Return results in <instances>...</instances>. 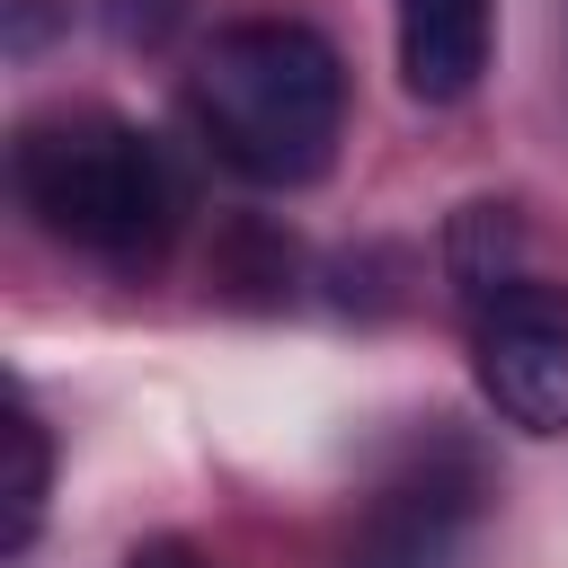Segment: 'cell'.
<instances>
[{
    "instance_id": "obj_6",
    "label": "cell",
    "mask_w": 568,
    "mask_h": 568,
    "mask_svg": "<svg viewBox=\"0 0 568 568\" xmlns=\"http://www.w3.org/2000/svg\"><path fill=\"white\" fill-rule=\"evenodd\" d=\"M444 275H453L462 311H488L497 293L532 284V248H524L515 204H462V213L444 222Z\"/></svg>"
},
{
    "instance_id": "obj_2",
    "label": "cell",
    "mask_w": 568,
    "mask_h": 568,
    "mask_svg": "<svg viewBox=\"0 0 568 568\" xmlns=\"http://www.w3.org/2000/svg\"><path fill=\"white\" fill-rule=\"evenodd\" d=\"M9 178H18V204L62 248H89L106 266H151L178 231L169 151L142 124L106 115V106H53V115L18 124Z\"/></svg>"
},
{
    "instance_id": "obj_4",
    "label": "cell",
    "mask_w": 568,
    "mask_h": 568,
    "mask_svg": "<svg viewBox=\"0 0 568 568\" xmlns=\"http://www.w3.org/2000/svg\"><path fill=\"white\" fill-rule=\"evenodd\" d=\"M479 515V470L470 453H417L399 479L373 488L355 541H346V568H453L462 532Z\"/></svg>"
},
{
    "instance_id": "obj_1",
    "label": "cell",
    "mask_w": 568,
    "mask_h": 568,
    "mask_svg": "<svg viewBox=\"0 0 568 568\" xmlns=\"http://www.w3.org/2000/svg\"><path fill=\"white\" fill-rule=\"evenodd\" d=\"M186 106H195V133L213 142L222 169H240L257 186H311L337 160L346 62L328 36H311L293 18H248L204 44Z\"/></svg>"
},
{
    "instance_id": "obj_7",
    "label": "cell",
    "mask_w": 568,
    "mask_h": 568,
    "mask_svg": "<svg viewBox=\"0 0 568 568\" xmlns=\"http://www.w3.org/2000/svg\"><path fill=\"white\" fill-rule=\"evenodd\" d=\"M44 488H53V444H44V417L18 399L9 408V515H0V559H27L36 550V524H44Z\"/></svg>"
},
{
    "instance_id": "obj_3",
    "label": "cell",
    "mask_w": 568,
    "mask_h": 568,
    "mask_svg": "<svg viewBox=\"0 0 568 568\" xmlns=\"http://www.w3.org/2000/svg\"><path fill=\"white\" fill-rule=\"evenodd\" d=\"M470 364L479 390L506 426L524 435H568V293L559 284H515L488 311H470Z\"/></svg>"
},
{
    "instance_id": "obj_5",
    "label": "cell",
    "mask_w": 568,
    "mask_h": 568,
    "mask_svg": "<svg viewBox=\"0 0 568 568\" xmlns=\"http://www.w3.org/2000/svg\"><path fill=\"white\" fill-rule=\"evenodd\" d=\"M399 9V80L426 106H453L488 71V0H390Z\"/></svg>"
},
{
    "instance_id": "obj_8",
    "label": "cell",
    "mask_w": 568,
    "mask_h": 568,
    "mask_svg": "<svg viewBox=\"0 0 568 568\" xmlns=\"http://www.w3.org/2000/svg\"><path fill=\"white\" fill-rule=\"evenodd\" d=\"M124 568H204V550H195V541H178V532H151V541H133V550H124Z\"/></svg>"
}]
</instances>
